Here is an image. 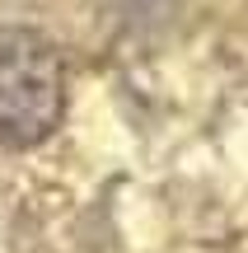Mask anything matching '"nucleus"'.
Instances as JSON below:
<instances>
[{
  "instance_id": "obj_1",
  "label": "nucleus",
  "mask_w": 248,
  "mask_h": 253,
  "mask_svg": "<svg viewBox=\"0 0 248 253\" xmlns=\"http://www.w3.org/2000/svg\"><path fill=\"white\" fill-rule=\"evenodd\" d=\"M66 118L61 52L33 28H0V145H42Z\"/></svg>"
}]
</instances>
